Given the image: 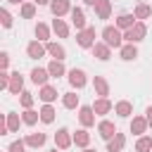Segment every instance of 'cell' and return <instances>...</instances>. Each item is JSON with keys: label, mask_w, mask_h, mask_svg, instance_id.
<instances>
[{"label": "cell", "mask_w": 152, "mask_h": 152, "mask_svg": "<svg viewBox=\"0 0 152 152\" xmlns=\"http://www.w3.org/2000/svg\"><path fill=\"white\" fill-rule=\"evenodd\" d=\"M36 7H38L36 2H24L21 5V17L24 19H33L36 17Z\"/></svg>", "instance_id": "obj_35"}, {"label": "cell", "mask_w": 152, "mask_h": 152, "mask_svg": "<svg viewBox=\"0 0 152 152\" xmlns=\"http://www.w3.org/2000/svg\"><path fill=\"white\" fill-rule=\"evenodd\" d=\"M133 26H135V14L124 12V14L116 17V28H119V31H128V28H133Z\"/></svg>", "instance_id": "obj_15"}, {"label": "cell", "mask_w": 152, "mask_h": 152, "mask_svg": "<svg viewBox=\"0 0 152 152\" xmlns=\"http://www.w3.org/2000/svg\"><path fill=\"white\" fill-rule=\"evenodd\" d=\"M19 104H21L24 109H31V107H33V95H31L28 90H24V93L19 95Z\"/></svg>", "instance_id": "obj_36"}, {"label": "cell", "mask_w": 152, "mask_h": 152, "mask_svg": "<svg viewBox=\"0 0 152 152\" xmlns=\"http://www.w3.org/2000/svg\"><path fill=\"white\" fill-rule=\"evenodd\" d=\"M45 48H48V55H50L52 59H59V62H64V57H66V50H64V45H59V43L50 40V43H45Z\"/></svg>", "instance_id": "obj_11"}, {"label": "cell", "mask_w": 152, "mask_h": 152, "mask_svg": "<svg viewBox=\"0 0 152 152\" xmlns=\"http://www.w3.org/2000/svg\"><path fill=\"white\" fill-rule=\"evenodd\" d=\"M71 10H74V7H71V0H52V2H50V12H52L55 17H59V19H62L66 12H71Z\"/></svg>", "instance_id": "obj_9"}, {"label": "cell", "mask_w": 152, "mask_h": 152, "mask_svg": "<svg viewBox=\"0 0 152 152\" xmlns=\"http://www.w3.org/2000/svg\"><path fill=\"white\" fill-rule=\"evenodd\" d=\"M95 112H93V104H83V107H78V121H81V126L83 128H90V126H95Z\"/></svg>", "instance_id": "obj_5"}, {"label": "cell", "mask_w": 152, "mask_h": 152, "mask_svg": "<svg viewBox=\"0 0 152 152\" xmlns=\"http://www.w3.org/2000/svg\"><path fill=\"white\" fill-rule=\"evenodd\" d=\"M119 55H121L124 62H133V59L138 57V48H135L133 43H124V48L119 50Z\"/></svg>", "instance_id": "obj_23"}, {"label": "cell", "mask_w": 152, "mask_h": 152, "mask_svg": "<svg viewBox=\"0 0 152 152\" xmlns=\"http://www.w3.org/2000/svg\"><path fill=\"white\" fill-rule=\"evenodd\" d=\"M147 119L145 116H133L131 119V133L133 135H145V131H147Z\"/></svg>", "instance_id": "obj_16"}, {"label": "cell", "mask_w": 152, "mask_h": 152, "mask_svg": "<svg viewBox=\"0 0 152 152\" xmlns=\"http://www.w3.org/2000/svg\"><path fill=\"white\" fill-rule=\"evenodd\" d=\"M126 147V135L124 133H116L109 142H107V152H121Z\"/></svg>", "instance_id": "obj_22"}, {"label": "cell", "mask_w": 152, "mask_h": 152, "mask_svg": "<svg viewBox=\"0 0 152 152\" xmlns=\"http://www.w3.org/2000/svg\"><path fill=\"white\" fill-rule=\"evenodd\" d=\"M45 69L50 71V76H52V78H59V76H64V74H66V69H64V64H62L59 59H52Z\"/></svg>", "instance_id": "obj_27"}, {"label": "cell", "mask_w": 152, "mask_h": 152, "mask_svg": "<svg viewBox=\"0 0 152 152\" xmlns=\"http://www.w3.org/2000/svg\"><path fill=\"white\" fill-rule=\"evenodd\" d=\"M7 90H10L12 95H21V93H24V76H21L19 71H14V74H12V78H10V86H7Z\"/></svg>", "instance_id": "obj_13"}, {"label": "cell", "mask_w": 152, "mask_h": 152, "mask_svg": "<svg viewBox=\"0 0 152 152\" xmlns=\"http://www.w3.org/2000/svg\"><path fill=\"white\" fill-rule=\"evenodd\" d=\"M69 83H71V88H76V90H81L86 83H88V78H86V71L83 69H69Z\"/></svg>", "instance_id": "obj_7"}, {"label": "cell", "mask_w": 152, "mask_h": 152, "mask_svg": "<svg viewBox=\"0 0 152 152\" xmlns=\"http://www.w3.org/2000/svg\"><path fill=\"white\" fill-rule=\"evenodd\" d=\"M50 78H52V76H50V71H48V69L36 66V69L31 71V81H33L36 86H40V88H43V86H48V81H50Z\"/></svg>", "instance_id": "obj_12"}, {"label": "cell", "mask_w": 152, "mask_h": 152, "mask_svg": "<svg viewBox=\"0 0 152 152\" xmlns=\"http://www.w3.org/2000/svg\"><path fill=\"white\" fill-rule=\"evenodd\" d=\"M7 152H26V142L24 140H14V142H10Z\"/></svg>", "instance_id": "obj_37"}, {"label": "cell", "mask_w": 152, "mask_h": 152, "mask_svg": "<svg viewBox=\"0 0 152 152\" xmlns=\"http://www.w3.org/2000/svg\"><path fill=\"white\" fill-rule=\"evenodd\" d=\"M83 2H86V5H90V7H95V5L100 2V0H83Z\"/></svg>", "instance_id": "obj_42"}, {"label": "cell", "mask_w": 152, "mask_h": 152, "mask_svg": "<svg viewBox=\"0 0 152 152\" xmlns=\"http://www.w3.org/2000/svg\"><path fill=\"white\" fill-rule=\"evenodd\" d=\"M36 38H38L40 43H50V26L43 24V21H38V24H36Z\"/></svg>", "instance_id": "obj_28"}, {"label": "cell", "mask_w": 152, "mask_h": 152, "mask_svg": "<svg viewBox=\"0 0 152 152\" xmlns=\"http://www.w3.org/2000/svg\"><path fill=\"white\" fill-rule=\"evenodd\" d=\"M33 2H36V5H38V7H40V5H50V2H52V0H33Z\"/></svg>", "instance_id": "obj_41"}, {"label": "cell", "mask_w": 152, "mask_h": 152, "mask_svg": "<svg viewBox=\"0 0 152 152\" xmlns=\"http://www.w3.org/2000/svg\"><path fill=\"white\" fill-rule=\"evenodd\" d=\"M97 133H100V138H102V140H107V142H109V140H112V138H114L119 131H116L114 121H107V119H102V121L97 124Z\"/></svg>", "instance_id": "obj_6"}, {"label": "cell", "mask_w": 152, "mask_h": 152, "mask_svg": "<svg viewBox=\"0 0 152 152\" xmlns=\"http://www.w3.org/2000/svg\"><path fill=\"white\" fill-rule=\"evenodd\" d=\"M145 119H147V124L152 126V107H147V109H145Z\"/></svg>", "instance_id": "obj_40"}, {"label": "cell", "mask_w": 152, "mask_h": 152, "mask_svg": "<svg viewBox=\"0 0 152 152\" xmlns=\"http://www.w3.org/2000/svg\"><path fill=\"white\" fill-rule=\"evenodd\" d=\"M83 152H95V150H90V147H86V150H83Z\"/></svg>", "instance_id": "obj_44"}, {"label": "cell", "mask_w": 152, "mask_h": 152, "mask_svg": "<svg viewBox=\"0 0 152 152\" xmlns=\"http://www.w3.org/2000/svg\"><path fill=\"white\" fill-rule=\"evenodd\" d=\"M133 14H135V19H140V21H142V19H147V17L152 14V7H150V5H145V2H138V5H135V10H133Z\"/></svg>", "instance_id": "obj_31"}, {"label": "cell", "mask_w": 152, "mask_h": 152, "mask_svg": "<svg viewBox=\"0 0 152 152\" xmlns=\"http://www.w3.org/2000/svg\"><path fill=\"white\" fill-rule=\"evenodd\" d=\"M52 31H55L59 38H66V36H69V26H66V21H64V19H59V17H55V19H52Z\"/></svg>", "instance_id": "obj_26"}, {"label": "cell", "mask_w": 152, "mask_h": 152, "mask_svg": "<svg viewBox=\"0 0 152 152\" xmlns=\"http://www.w3.org/2000/svg\"><path fill=\"white\" fill-rule=\"evenodd\" d=\"M88 142H90V133H88L86 128H78V131L74 133V145L86 150V147H88Z\"/></svg>", "instance_id": "obj_25"}, {"label": "cell", "mask_w": 152, "mask_h": 152, "mask_svg": "<svg viewBox=\"0 0 152 152\" xmlns=\"http://www.w3.org/2000/svg\"><path fill=\"white\" fill-rule=\"evenodd\" d=\"M0 17H2V26H5V28H10V26H12V14L2 7V10H0Z\"/></svg>", "instance_id": "obj_38"}, {"label": "cell", "mask_w": 152, "mask_h": 152, "mask_svg": "<svg viewBox=\"0 0 152 152\" xmlns=\"http://www.w3.org/2000/svg\"><path fill=\"white\" fill-rule=\"evenodd\" d=\"M7 2H12V5H24V0H7Z\"/></svg>", "instance_id": "obj_43"}, {"label": "cell", "mask_w": 152, "mask_h": 152, "mask_svg": "<svg viewBox=\"0 0 152 152\" xmlns=\"http://www.w3.org/2000/svg\"><path fill=\"white\" fill-rule=\"evenodd\" d=\"M71 142H74V133H69V128H57V133H55V147L57 150H69L71 147Z\"/></svg>", "instance_id": "obj_4"}, {"label": "cell", "mask_w": 152, "mask_h": 152, "mask_svg": "<svg viewBox=\"0 0 152 152\" xmlns=\"http://www.w3.org/2000/svg\"><path fill=\"white\" fill-rule=\"evenodd\" d=\"M93 88H95V95H100V97H107L109 95V83H107L104 76H95L93 78Z\"/></svg>", "instance_id": "obj_18"}, {"label": "cell", "mask_w": 152, "mask_h": 152, "mask_svg": "<svg viewBox=\"0 0 152 152\" xmlns=\"http://www.w3.org/2000/svg\"><path fill=\"white\" fill-rule=\"evenodd\" d=\"M21 121H24L26 126H33V124H38V121H40V112H33V109H24V114H21Z\"/></svg>", "instance_id": "obj_33"}, {"label": "cell", "mask_w": 152, "mask_h": 152, "mask_svg": "<svg viewBox=\"0 0 152 152\" xmlns=\"http://www.w3.org/2000/svg\"><path fill=\"white\" fill-rule=\"evenodd\" d=\"M93 55H95L100 62H107V59L112 57V48H109L107 43H95V45H93Z\"/></svg>", "instance_id": "obj_17"}, {"label": "cell", "mask_w": 152, "mask_h": 152, "mask_svg": "<svg viewBox=\"0 0 152 152\" xmlns=\"http://www.w3.org/2000/svg\"><path fill=\"white\" fill-rule=\"evenodd\" d=\"M26 55H28L31 59H40V57L48 55V48H45L40 40H31V43L26 45Z\"/></svg>", "instance_id": "obj_8"}, {"label": "cell", "mask_w": 152, "mask_h": 152, "mask_svg": "<svg viewBox=\"0 0 152 152\" xmlns=\"http://www.w3.org/2000/svg\"><path fill=\"white\" fill-rule=\"evenodd\" d=\"M152 150V138L150 135H140L135 142V152H150Z\"/></svg>", "instance_id": "obj_34"}, {"label": "cell", "mask_w": 152, "mask_h": 152, "mask_svg": "<svg viewBox=\"0 0 152 152\" xmlns=\"http://www.w3.org/2000/svg\"><path fill=\"white\" fill-rule=\"evenodd\" d=\"M0 64H2V69L10 66V55H7V52H0Z\"/></svg>", "instance_id": "obj_39"}, {"label": "cell", "mask_w": 152, "mask_h": 152, "mask_svg": "<svg viewBox=\"0 0 152 152\" xmlns=\"http://www.w3.org/2000/svg\"><path fill=\"white\" fill-rule=\"evenodd\" d=\"M147 36V26H145V21H135V26L133 28H128V31H124V43H140L142 38Z\"/></svg>", "instance_id": "obj_2"}, {"label": "cell", "mask_w": 152, "mask_h": 152, "mask_svg": "<svg viewBox=\"0 0 152 152\" xmlns=\"http://www.w3.org/2000/svg\"><path fill=\"white\" fill-rule=\"evenodd\" d=\"M95 14H97V19H109V14H112V0H100L95 5Z\"/></svg>", "instance_id": "obj_24"}, {"label": "cell", "mask_w": 152, "mask_h": 152, "mask_svg": "<svg viewBox=\"0 0 152 152\" xmlns=\"http://www.w3.org/2000/svg\"><path fill=\"white\" fill-rule=\"evenodd\" d=\"M114 109V104L107 100V97H97L95 102H93V112L97 114V116H104V114H109Z\"/></svg>", "instance_id": "obj_14"}, {"label": "cell", "mask_w": 152, "mask_h": 152, "mask_svg": "<svg viewBox=\"0 0 152 152\" xmlns=\"http://www.w3.org/2000/svg\"><path fill=\"white\" fill-rule=\"evenodd\" d=\"M114 112H116V116H121V119H131V114H133V104H131L128 100H119V102L114 104Z\"/></svg>", "instance_id": "obj_20"}, {"label": "cell", "mask_w": 152, "mask_h": 152, "mask_svg": "<svg viewBox=\"0 0 152 152\" xmlns=\"http://www.w3.org/2000/svg\"><path fill=\"white\" fill-rule=\"evenodd\" d=\"M38 97H40V100H43L45 104H52V102L57 100V88L48 83V86H43V88H40V93H38Z\"/></svg>", "instance_id": "obj_19"}, {"label": "cell", "mask_w": 152, "mask_h": 152, "mask_svg": "<svg viewBox=\"0 0 152 152\" xmlns=\"http://www.w3.org/2000/svg\"><path fill=\"white\" fill-rule=\"evenodd\" d=\"M50 152H57V147H55V150H50Z\"/></svg>", "instance_id": "obj_45"}, {"label": "cell", "mask_w": 152, "mask_h": 152, "mask_svg": "<svg viewBox=\"0 0 152 152\" xmlns=\"http://www.w3.org/2000/svg\"><path fill=\"white\" fill-rule=\"evenodd\" d=\"M150 152H152V150H150Z\"/></svg>", "instance_id": "obj_46"}, {"label": "cell", "mask_w": 152, "mask_h": 152, "mask_svg": "<svg viewBox=\"0 0 152 152\" xmlns=\"http://www.w3.org/2000/svg\"><path fill=\"white\" fill-rule=\"evenodd\" d=\"M78 102H81V100H78L76 93H64V95H62V104H64L66 109H76Z\"/></svg>", "instance_id": "obj_32"}, {"label": "cell", "mask_w": 152, "mask_h": 152, "mask_svg": "<svg viewBox=\"0 0 152 152\" xmlns=\"http://www.w3.org/2000/svg\"><path fill=\"white\" fill-rule=\"evenodd\" d=\"M38 112H40V121H43V124H52V121H55V114H57V112H55L52 104H43Z\"/></svg>", "instance_id": "obj_29"}, {"label": "cell", "mask_w": 152, "mask_h": 152, "mask_svg": "<svg viewBox=\"0 0 152 152\" xmlns=\"http://www.w3.org/2000/svg\"><path fill=\"white\" fill-rule=\"evenodd\" d=\"M76 43L83 50H93V45H95V26H88V28L78 31L76 33Z\"/></svg>", "instance_id": "obj_3"}, {"label": "cell", "mask_w": 152, "mask_h": 152, "mask_svg": "<svg viewBox=\"0 0 152 152\" xmlns=\"http://www.w3.org/2000/svg\"><path fill=\"white\" fill-rule=\"evenodd\" d=\"M45 140H48V135H45V133H28V135L24 138L26 147H43V145H45Z\"/></svg>", "instance_id": "obj_21"}, {"label": "cell", "mask_w": 152, "mask_h": 152, "mask_svg": "<svg viewBox=\"0 0 152 152\" xmlns=\"http://www.w3.org/2000/svg\"><path fill=\"white\" fill-rule=\"evenodd\" d=\"M5 116H7V128H10V133H17V131H19V124H24L21 116H19L17 112H7Z\"/></svg>", "instance_id": "obj_30"}, {"label": "cell", "mask_w": 152, "mask_h": 152, "mask_svg": "<svg viewBox=\"0 0 152 152\" xmlns=\"http://www.w3.org/2000/svg\"><path fill=\"white\" fill-rule=\"evenodd\" d=\"M100 36H102V43H107L109 48H119V50L124 48V33L116 26H104Z\"/></svg>", "instance_id": "obj_1"}, {"label": "cell", "mask_w": 152, "mask_h": 152, "mask_svg": "<svg viewBox=\"0 0 152 152\" xmlns=\"http://www.w3.org/2000/svg\"><path fill=\"white\" fill-rule=\"evenodd\" d=\"M69 14H71V24L76 26V31H83V28H88V21H86V12H83L81 7H74Z\"/></svg>", "instance_id": "obj_10"}]
</instances>
